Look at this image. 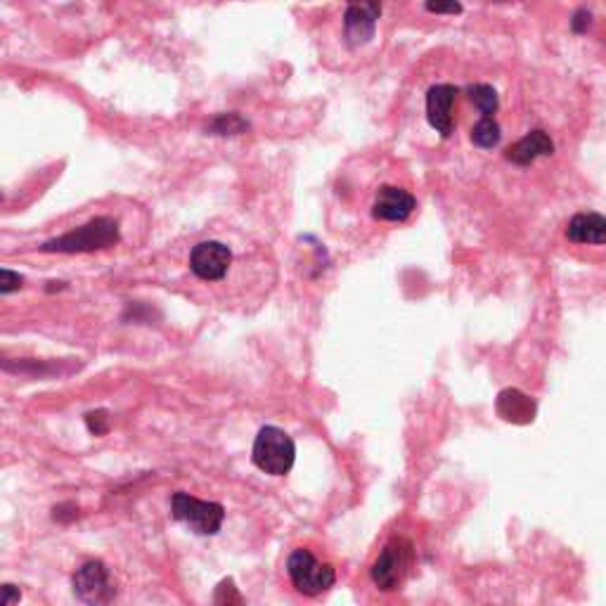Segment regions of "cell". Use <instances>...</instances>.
I'll list each match as a JSON object with an SVG mask.
<instances>
[{"mask_svg": "<svg viewBox=\"0 0 606 606\" xmlns=\"http://www.w3.org/2000/svg\"><path fill=\"white\" fill-rule=\"evenodd\" d=\"M554 152V143L552 138L545 131H531L526 133L524 138L517 140L512 147L507 150V161L517 166H531L535 159L540 157H550Z\"/></svg>", "mask_w": 606, "mask_h": 606, "instance_id": "8fae6325", "label": "cell"}, {"mask_svg": "<svg viewBox=\"0 0 606 606\" xmlns=\"http://www.w3.org/2000/svg\"><path fill=\"white\" fill-rule=\"evenodd\" d=\"M382 0H346L344 36L348 45H365L375 38Z\"/></svg>", "mask_w": 606, "mask_h": 606, "instance_id": "8992f818", "label": "cell"}, {"mask_svg": "<svg viewBox=\"0 0 606 606\" xmlns=\"http://www.w3.org/2000/svg\"><path fill=\"white\" fill-rule=\"evenodd\" d=\"M230 263L232 251L223 242H202L190 254V270L204 282L223 280L228 275Z\"/></svg>", "mask_w": 606, "mask_h": 606, "instance_id": "52a82bcc", "label": "cell"}, {"mask_svg": "<svg viewBox=\"0 0 606 606\" xmlns=\"http://www.w3.org/2000/svg\"><path fill=\"white\" fill-rule=\"evenodd\" d=\"M86 424H88V431H90V434H95V436L107 434V429H109V417H107V412H105V410L88 412V415H86Z\"/></svg>", "mask_w": 606, "mask_h": 606, "instance_id": "e0dca14e", "label": "cell"}, {"mask_svg": "<svg viewBox=\"0 0 606 606\" xmlns=\"http://www.w3.org/2000/svg\"><path fill=\"white\" fill-rule=\"evenodd\" d=\"M495 3H507V0H495Z\"/></svg>", "mask_w": 606, "mask_h": 606, "instance_id": "7402d4cb", "label": "cell"}, {"mask_svg": "<svg viewBox=\"0 0 606 606\" xmlns=\"http://www.w3.org/2000/svg\"><path fill=\"white\" fill-rule=\"evenodd\" d=\"M22 599V595H19V590H15V585H3V597H0V604L3 606H10L15 604Z\"/></svg>", "mask_w": 606, "mask_h": 606, "instance_id": "44dd1931", "label": "cell"}, {"mask_svg": "<svg viewBox=\"0 0 606 606\" xmlns=\"http://www.w3.org/2000/svg\"><path fill=\"white\" fill-rule=\"evenodd\" d=\"M460 90L450 83H438V86H431L427 93V119L431 128L436 133H441L443 138H448L453 133V107Z\"/></svg>", "mask_w": 606, "mask_h": 606, "instance_id": "9c48e42d", "label": "cell"}, {"mask_svg": "<svg viewBox=\"0 0 606 606\" xmlns=\"http://www.w3.org/2000/svg\"><path fill=\"white\" fill-rule=\"evenodd\" d=\"M500 138H502L500 124L493 119V116H481L472 128V143L476 147H481V150H493V147L500 143Z\"/></svg>", "mask_w": 606, "mask_h": 606, "instance_id": "9a60e30c", "label": "cell"}, {"mask_svg": "<svg viewBox=\"0 0 606 606\" xmlns=\"http://www.w3.org/2000/svg\"><path fill=\"white\" fill-rule=\"evenodd\" d=\"M412 562H415V547H412L410 540L393 538L379 554L377 562L372 564V580L384 592L398 590L410 573Z\"/></svg>", "mask_w": 606, "mask_h": 606, "instance_id": "277c9868", "label": "cell"}, {"mask_svg": "<svg viewBox=\"0 0 606 606\" xmlns=\"http://www.w3.org/2000/svg\"><path fill=\"white\" fill-rule=\"evenodd\" d=\"M74 592L81 602L86 604H102L109 602L114 595L112 583H109V573L102 562H86L79 571L74 573Z\"/></svg>", "mask_w": 606, "mask_h": 606, "instance_id": "ba28073f", "label": "cell"}, {"mask_svg": "<svg viewBox=\"0 0 606 606\" xmlns=\"http://www.w3.org/2000/svg\"><path fill=\"white\" fill-rule=\"evenodd\" d=\"M469 100H472V105L479 109L481 116H493L498 112L500 107V98H498V90L493 86H488V83H474V86L467 88Z\"/></svg>", "mask_w": 606, "mask_h": 606, "instance_id": "5bb4252c", "label": "cell"}, {"mask_svg": "<svg viewBox=\"0 0 606 606\" xmlns=\"http://www.w3.org/2000/svg\"><path fill=\"white\" fill-rule=\"evenodd\" d=\"M173 519L188 524L199 535H216L221 531L225 509L218 502H204L188 493H173L171 498Z\"/></svg>", "mask_w": 606, "mask_h": 606, "instance_id": "5b68a950", "label": "cell"}, {"mask_svg": "<svg viewBox=\"0 0 606 606\" xmlns=\"http://www.w3.org/2000/svg\"><path fill=\"white\" fill-rule=\"evenodd\" d=\"M427 10L434 15H460L462 3L460 0H427Z\"/></svg>", "mask_w": 606, "mask_h": 606, "instance_id": "ac0fdd59", "label": "cell"}, {"mask_svg": "<svg viewBox=\"0 0 606 606\" xmlns=\"http://www.w3.org/2000/svg\"><path fill=\"white\" fill-rule=\"evenodd\" d=\"M116 242H119V223L109 216H100L81 225V228L67 232V235L45 242L41 249L48 251V254H53V251H60V254H81V251L107 249Z\"/></svg>", "mask_w": 606, "mask_h": 606, "instance_id": "6da1fadb", "label": "cell"}, {"mask_svg": "<svg viewBox=\"0 0 606 606\" xmlns=\"http://www.w3.org/2000/svg\"><path fill=\"white\" fill-rule=\"evenodd\" d=\"M247 128H249V124L242 119L240 114H221V116H216L214 124L209 126V131L218 133V135H235V133L247 131Z\"/></svg>", "mask_w": 606, "mask_h": 606, "instance_id": "2e32d148", "label": "cell"}, {"mask_svg": "<svg viewBox=\"0 0 606 606\" xmlns=\"http://www.w3.org/2000/svg\"><path fill=\"white\" fill-rule=\"evenodd\" d=\"M498 415L507 422L514 424H528L535 417V403L526 393L517 389H507L498 396Z\"/></svg>", "mask_w": 606, "mask_h": 606, "instance_id": "4fadbf2b", "label": "cell"}, {"mask_svg": "<svg viewBox=\"0 0 606 606\" xmlns=\"http://www.w3.org/2000/svg\"><path fill=\"white\" fill-rule=\"evenodd\" d=\"M287 573L294 588L306 597H318L337 583L332 564H322L308 550H294L287 559Z\"/></svg>", "mask_w": 606, "mask_h": 606, "instance_id": "3957f363", "label": "cell"}, {"mask_svg": "<svg viewBox=\"0 0 606 606\" xmlns=\"http://www.w3.org/2000/svg\"><path fill=\"white\" fill-rule=\"evenodd\" d=\"M417 199L405 192L401 188H393V185H384L379 190V195L375 199V206H372V216L377 221H386V223H403L412 211H415Z\"/></svg>", "mask_w": 606, "mask_h": 606, "instance_id": "30bf717a", "label": "cell"}, {"mask_svg": "<svg viewBox=\"0 0 606 606\" xmlns=\"http://www.w3.org/2000/svg\"><path fill=\"white\" fill-rule=\"evenodd\" d=\"M19 287H22V277H19L17 273H12V270H8V268L0 270V294L8 296L12 292H17Z\"/></svg>", "mask_w": 606, "mask_h": 606, "instance_id": "d6986e66", "label": "cell"}, {"mask_svg": "<svg viewBox=\"0 0 606 606\" xmlns=\"http://www.w3.org/2000/svg\"><path fill=\"white\" fill-rule=\"evenodd\" d=\"M254 464L270 476H285L294 467L296 448L292 436L277 427H263L254 441Z\"/></svg>", "mask_w": 606, "mask_h": 606, "instance_id": "7a4b0ae2", "label": "cell"}, {"mask_svg": "<svg viewBox=\"0 0 606 606\" xmlns=\"http://www.w3.org/2000/svg\"><path fill=\"white\" fill-rule=\"evenodd\" d=\"M573 244H606V218L602 214H576L566 225Z\"/></svg>", "mask_w": 606, "mask_h": 606, "instance_id": "7c38bea8", "label": "cell"}, {"mask_svg": "<svg viewBox=\"0 0 606 606\" xmlns=\"http://www.w3.org/2000/svg\"><path fill=\"white\" fill-rule=\"evenodd\" d=\"M590 24H592V15L588 10H578L571 19V29L576 31V34H585V31L590 29Z\"/></svg>", "mask_w": 606, "mask_h": 606, "instance_id": "ffe728a7", "label": "cell"}]
</instances>
